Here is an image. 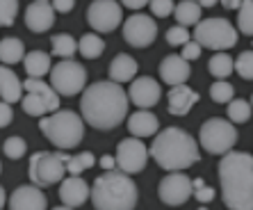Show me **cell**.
I'll use <instances>...</instances> for the list:
<instances>
[{"label": "cell", "instance_id": "cell-1", "mask_svg": "<svg viewBox=\"0 0 253 210\" xmlns=\"http://www.w3.org/2000/svg\"><path fill=\"white\" fill-rule=\"evenodd\" d=\"M130 96L114 80H100L89 85L80 99L83 119L96 130H112L128 114Z\"/></svg>", "mask_w": 253, "mask_h": 210}, {"label": "cell", "instance_id": "cell-2", "mask_svg": "<svg viewBox=\"0 0 253 210\" xmlns=\"http://www.w3.org/2000/svg\"><path fill=\"white\" fill-rule=\"evenodd\" d=\"M221 197L228 210H253V156L228 151L219 160Z\"/></svg>", "mask_w": 253, "mask_h": 210}, {"label": "cell", "instance_id": "cell-3", "mask_svg": "<svg viewBox=\"0 0 253 210\" xmlns=\"http://www.w3.org/2000/svg\"><path fill=\"white\" fill-rule=\"evenodd\" d=\"M151 158L167 171H183L199 162L201 153L196 140L183 128H165L151 144Z\"/></svg>", "mask_w": 253, "mask_h": 210}, {"label": "cell", "instance_id": "cell-4", "mask_svg": "<svg viewBox=\"0 0 253 210\" xmlns=\"http://www.w3.org/2000/svg\"><path fill=\"white\" fill-rule=\"evenodd\" d=\"M91 204H94L96 210H135V181L121 169L100 174L91 185Z\"/></svg>", "mask_w": 253, "mask_h": 210}, {"label": "cell", "instance_id": "cell-5", "mask_svg": "<svg viewBox=\"0 0 253 210\" xmlns=\"http://www.w3.org/2000/svg\"><path fill=\"white\" fill-rule=\"evenodd\" d=\"M39 128H42V133L57 146L59 151L76 149L83 142V135H84L83 119L71 110H57L50 117H43L39 121Z\"/></svg>", "mask_w": 253, "mask_h": 210}, {"label": "cell", "instance_id": "cell-6", "mask_svg": "<svg viewBox=\"0 0 253 210\" xmlns=\"http://www.w3.org/2000/svg\"><path fill=\"white\" fill-rule=\"evenodd\" d=\"M69 160L71 158L66 153H48V151H37L30 158L28 176L32 185L39 187H50L55 183H62L69 174Z\"/></svg>", "mask_w": 253, "mask_h": 210}, {"label": "cell", "instance_id": "cell-7", "mask_svg": "<svg viewBox=\"0 0 253 210\" xmlns=\"http://www.w3.org/2000/svg\"><path fill=\"white\" fill-rule=\"evenodd\" d=\"M199 142L212 156H226L237 144V128L226 119H208L199 130Z\"/></svg>", "mask_w": 253, "mask_h": 210}, {"label": "cell", "instance_id": "cell-8", "mask_svg": "<svg viewBox=\"0 0 253 210\" xmlns=\"http://www.w3.org/2000/svg\"><path fill=\"white\" fill-rule=\"evenodd\" d=\"M194 41L210 51H228L237 44V30L226 18H206L196 25Z\"/></svg>", "mask_w": 253, "mask_h": 210}, {"label": "cell", "instance_id": "cell-9", "mask_svg": "<svg viewBox=\"0 0 253 210\" xmlns=\"http://www.w3.org/2000/svg\"><path fill=\"white\" fill-rule=\"evenodd\" d=\"M28 96H23V110L30 117H43L46 112L59 110V94L53 85H46L42 78H28L23 82Z\"/></svg>", "mask_w": 253, "mask_h": 210}, {"label": "cell", "instance_id": "cell-10", "mask_svg": "<svg viewBox=\"0 0 253 210\" xmlns=\"http://www.w3.org/2000/svg\"><path fill=\"white\" fill-rule=\"evenodd\" d=\"M50 85L59 96H76L87 85V69H83V64L73 59H62L50 71Z\"/></svg>", "mask_w": 253, "mask_h": 210}, {"label": "cell", "instance_id": "cell-11", "mask_svg": "<svg viewBox=\"0 0 253 210\" xmlns=\"http://www.w3.org/2000/svg\"><path fill=\"white\" fill-rule=\"evenodd\" d=\"M158 194L160 201H165L167 206H183L194 194V181L185 176L183 171H171L169 176L160 181Z\"/></svg>", "mask_w": 253, "mask_h": 210}, {"label": "cell", "instance_id": "cell-12", "mask_svg": "<svg viewBox=\"0 0 253 210\" xmlns=\"http://www.w3.org/2000/svg\"><path fill=\"white\" fill-rule=\"evenodd\" d=\"M151 156L144 142L137 140V137H128V140H121L117 146V167L126 174H137L146 167V160Z\"/></svg>", "mask_w": 253, "mask_h": 210}, {"label": "cell", "instance_id": "cell-13", "mask_svg": "<svg viewBox=\"0 0 253 210\" xmlns=\"http://www.w3.org/2000/svg\"><path fill=\"white\" fill-rule=\"evenodd\" d=\"M87 23L96 32H112L121 25V5L117 0H94L87 9Z\"/></svg>", "mask_w": 253, "mask_h": 210}, {"label": "cell", "instance_id": "cell-14", "mask_svg": "<svg viewBox=\"0 0 253 210\" xmlns=\"http://www.w3.org/2000/svg\"><path fill=\"white\" fill-rule=\"evenodd\" d=\"M158 37V25H155L153 16L146 14H132L130 18H126L124 23V39L130 46L135 48H146L151 46Z\"/></svg>", "mask_w": 253, "mask_h": 210}, {"label": "cell", "instance_id": "cell-15", "mask_svg": "<svg viewBox=\"0 0 253 210\" xmlns=\"http://www.w3.org/2000/svg\"><path fill=\"white\" fill-rule=\"evenodd\" d=\"M128 96H130V103L137 105L139 110H148V107H153L160 101L162 89H160L155 78L141 76V78L132 80V85H130V89H128Z\"/></svg>", "mask_w": 253, "mask_h": 210}, {"label": "cell", "instance_id": "cell-16", "mask_svg": "<svg viewBox=\"0 0 253 210\" xmlns=\"http://www.w3.org/2000/svg\"><path fill=\"white\" fill-rule=\"evenodd\" d=\"M25 25L32 32H48L55 25V7L50 0H32L25 9Z\"/></svg>", "mask_w": 253, "mask_h": 210}, {"label": "cell", "instance_id": "cell-17", "mask_svg": "<svg viewBox=\"0 0 253 210\" xmlns=\"http://www.w3.org/2000/svg\"><path fill=\"white\" fill-rule=\"evenodd\" d=\"M48 201L39 185H21L9 197V210H46Z\"/></svg>", "mask_w": 253, "mask_h": 210}, {"label": "cell", "instance_id": "cell-18", "mask_svg": "<svg viewBox=\"0 0 253 210\" xmlns=\"http://www.w3.org/2000/svg\"><path fill=\"white\" fill-rule=\"evenodd\" d=\"M59 199H62V204L69 206V208H78V206H83L87 199H91V187H89L80 176L69 174L64 181L59 183Z\"/></svg>", "mask_w": 253, "mask_h": 210}, {"label": "cell", "instance_id": "cell-19", "mask_svg": "<svg viewBox=\"0 0 253 210\" xmlns=\"http://www.w3.org/2000/svg\"><path fill=\"white\" fill-rule=\"evenodd\" d=\"M189 73H192V69H189L187 59H185L183 55H169V57H165L160 62V78H162L167 85H171V87L185 85Z\"/></svg>", "mask_w": 253, "mask_h": 210}, {"label": "cell", "instance_id": "cell-20", "mask_svg": "<svg viewBox=\"0 0 253 210\" xmlns=\"http://www.w3.org/2000/svg\"><path fill=\"white\" fill-rule=\"evenodd\" d=\"M196 103H199V94H196L192 87H187V85H176V87H171L169 114H173V117H185V114H189V110H192Z\"/></svg>", "mask_w": 253, "mask_h": 210}, {"label": "cell", "instance_id": "cell-21", "mask_svg": "<svg viewBox=\"0 0 253 210\" xmlns=\"http://www.w3.org/2000/svg\"><path fill=\"white\" fill-rule=\"evenodd\" d=\"M158 128H160L158 117L148 110H137L135 114L128 117V130L135 137H151V135L158 133Z\"/></svg>", "mask_w": 253, "mask_h": 210}, {"label": "cell", "instance_id": "cell-22", "mask_svg": "<svg viewBox=\"0 0 253 210\" xmlns=\"http://www.w3.org/2000/svg\"><path fill=\"white\" fill-rule=\"evenodd\" d=\"M23 82L18 80V76L12 69L2 66L0 69V96L5 103H16V101H23Z\"/></svg>", "mask_w": 253, "mask_h": 210}, {"label": "cell", "instance_id": "cell-23", "mask_svg": "<svg viewBox=\"0 0 253 210\" xmlns=\"http://www.w3.org/2000/svg\"><path fill=\"white\" fill-rule=\"evenodd\" d=\"M135 76H137V62L130 55L121 52V55H117L112 59V64H110V80L121 85V82L132 80Z\"/></svg>", "mask_w": 253, "mask_h": 210}, {"label": "cell", "instance_id": "cell-24", "mask_svg": "<svg viewBox=\"0 0 253 210\" xmlns=\"http://www.w3.org/2000/svg\"><path fill=\"white\" fill-rule=\"evenodd\" d=\"M23 66L28 71V78H43L53 71L50 66V55L43 51H30L23 59Z\"/></svg>", "mask_w": 253, "mask_h": 210}, {"label": "cell", "instance_id": "cell-25", "mask_svg": "<svg viewBox=\"0 0 253 210\" xmlns=\"http://www.w3.org/2000/svg\"><path fill=\"white\" fill-rule=\"evenodd\" d=\"M201 9H203V7H201L199 2H194V0H180L176 5V9H173V16H176L178 25L189 28V25L201 23Z\"/></svg>", "mask_w": 253, "mask_h": 210}, {"label": "cell", "instance_id": "cell-26", "mask_svg": "<svg viewBox=\"0 0 253 210\" xmlns=\"http://www.w3.org/2000/svg\"><path fill=\"white\" fill-rule=\"evenodd\" d=\"M0 59L2 64H16V62H23L25 59V46L23 41L16 39V37H5L2 44H0Z\"/></svg>", "mask_w": 253, "mask_h": 210}, {"label": "cell", "instance_id": "cell-27", "mask_svg": "<svg viewBox=\"0 0 253 210\" xmlns=\"http://www.w3.org/2000/svg\"><path fill=\"white\" fill-rule=\"evenodd\" d=\"M208 69H210V73L217 80H226V78L233 73V69H235V62L230 59L228 52H217V55H212L210 62H208Z\"/></svg>", "mask_w": 253, "mask_h": 210}, {"label": "cell", "instance_id": "cell-28", "mask_svg": "<svg viewBox=\"0 0 253 210\" xmlns=\"http://www.w3.org/2000/svg\"><path fill=\"white\" fill-rule=\"evenodd\" d=\"M78 51H80V55L87 59H96L103 55V51H105V41L100 39L98 35H84L83 39L78 41Z\"/></svg>", "mask_w": 253, "mask_h": 210}, {"label": "cell", "instance_id": "cell-29", "mask_svg": "<svg viewBox=\"0 0 253 210\" xmlns=\"http://www.w3.org/2000/svg\"><path fill=\"white\" fill-rule=\"evenodd\" d=\"M73 52H78V41L71 35H55L53 37V55L71 59Z\"/></svg>", "mask_w": 253, "mask_h": 210}, {"label": "cell", "instance_id": "cell-30", "mask_svg": "<svg viewBox=\"0 0 253 210\" xmlns=\"http://www.w3.org/2000/svg\"><path fill=\"white\" fill-rule=\"evenodd\" d=\"M237 28L242 35H253V0H242L240 9H237Z\"/></svg>", "mask_w": 253, "mask_h": 210}, {"label": "cell", "instance_id": "cell-31", "mask_svg": "<svg viewBox=\"0 0 253 210\" xmlns=\"http://www.w3.org/2000/svg\"><path fill=\"white\" fill-rule=\"evenodd\" d=\"M251 107L253 105H249L247 101L242 99H233L228 103V119L233 123H244L249 121V117H251Z\"/></svg>", "mask_w": 253, "mask_h": 210}, {"label": "cell", "instance_id": "cell-32", "mask_svg": "<svg viewBox=\"0 0 253 210\" xmlns=\"http://www.w3.org/2000/svg\"><path fill=\"white\" fill-rule=\"evenodd\" d=\"M94 164H96V158L91 156L89 151H83V153H78V156H73V158L69 160V174L80 176L84 169L94 167Z\"/></svg>", "mask_w": 253, "mask_h": 210}, {"label": "cell", "instance_id": "cell-33", "mask_svg": "<svg viewBox=\"0 0 253 210\" xmlns=\"http://www.w3.org/2000/svg\"><path fill=\"white\" fill-rule=\"evenodd\" d=\"M210 99L214 101V103H230V101H233V85H228L226 80L212 82Z\"/></svg>", "mask_w": 253, "mask_h": 210}, {"label": "cell", "instance_id": "cell-34", "mask_svg": "<svg viewBox=\"0 0 253 210\" xmlns=\"http://www.w3.org/2000/svg\"><path fill=\"white\" fill-rule=\"evenodd\" d=\"M235 71L244 80H253V51H244L235 59Z\"/></svg>", "mask_w": 253, "mask_h": 210}, {"label": "cell", "instance_id": "cell-35", "mask_svg": "<svg viewBox=\"0 0 253 210\" xmlns=\"http://www.w3.org/2000/svg\"><path fill=\"white\" fill-rule=\"evenodd\" d=\"M16 14L18 0H0V23H2V28H9L16 21Z\"/></svg>", "mask_w": 253, "mask_h": 210}, {"label": "cell", "instance_id": "cell-36", "mask_svg": "<svg viewBox=\"0 0 253 210\" xmlns=\"http://www.w3.org/2000/svg\"><path fill=\"white\" fill-rule=\"evenodd\" d=\"M167 41H169L171 46H185L192 41V32H189L185 25H173V28L167 30Z\"/></svg>", "mask_w": 253, "mask_h": 210}, {"label": "cell", "instance_id": "cell-37", "mask_svg": "<svg viewBox=\"0 0 253 210\" xmlns=\"http://www.w3.org/2000/svg\"><path fill=\"white\" fill-rule=\"evenodd\" d=\"M25 151H28V144H25L23 137H7L5 140V156L9 158V160L23 158Z\"/></svg>", "mask_w": 253, "mask_h": 210}, {"label": "cell", "instance_id": "cell-38", "mask_svg": "<svg viewBox=\"0 0 253 210\" xmlns=\"http://www.w3.org/2000/svg\"><path fill=\"white\" fill-rule=\"evenodd\" d=\"M173 9H176V2H173V0H151V12L158 18L173 16Z\"/></svg>", "mask_w": 253, "mask_h": 210}, {"label": "cell", "instance_id": "cell-39", "mask_svg": "<svg viewBox=\"0 0 253 210\" xmlns=\"http://www.w3.org/2000/svg\"><path fill=\"white\" fill-rule=\"evenodd\" d=\"M194 197H196V201H201V204H208V201L214 199V190L208 187L201 178H196L194 181Z\"/></svg>", "mask_w": 253, "mask_h": 210}, {"label": "cell", "instance_id": "cell-40", "mask_svg": "<svg viewBox=\"0 0 253 210\" xmlns=\"http://www.w3.org/2000/svg\"><path fill=\"white\" fill-rule=\"evenodd\" d=\"M201 48L203 46H201L199 41H189V44H185L183 46V57L187 59V62L189 59H199L201 57Z\"/></svg>", "mask_w": 253, "mask_h": 210}, {"label": "cell", "instance_id": "cell-41", "mask_svg": "<svg viewBox=\"0 0 253 210\" xmlns=\"http://www.w3.org/2000/svg\"><path fill=\"white\" fill-rule=\"evenodd\" d=\"M0 121H2V123H0L2 128L12 123V105L5 103V101H2V105H0Z\"/></svg>", "mask_w": 253, "mask_h": 210}, {"label": "cell", "instance_id": "cell-42", "mask_svg": "<svg viewBox=\"0 0 253 210\" xmlns=\"http://www.w3.org/2000/svg\"><path fill=\"white\" fill-rule=\"evenodd\" d=\"M53 7H55V12L66 14L76 7V0H53Z\"/></svg>", "mask_w": 253, "mask_h": 210}, {"label": "cell", "instance_id": "cell-43", "mask_svg": "<svg viewBox=\"0 0 253 210\" xmlns=\"http://www.w3.org/2000/svg\"><path fill=\"white\" fill-rule=\"evenodd\" d=\"M98 162H100V167H103L105 171L117 169V158H112V156H103V158L98 160Z\"/></svg>", "mask_w": 253, "mask_h": 210}, {"label": "cell", "instance_id": "cell-44", "mask_svg": "<svg viewBox=\"0 0 253 210\" xmlns=\"http://www.w3.org/2000/svg\"><path fill=\"white\" fill-rule=\"evenodd\" d=\"M124 2V7H128V9H141V7L151 5V0H121Z\"/></svg>", "mask_w": 253, "mask_h": 210}, {"label": "cell", "instance_id": "cell-45", "mask_svg": "<svg viewBox=\"0 0 253 210\" xmlns=\"http://www.w3.org/2000/svg\"><path fill=\"white\" fill-rule=\"evenodd\" d=\"M221 5H224L226 9H240L242 0H221Z\"/></svg>", "mask_w": 253, "mask_h": 210}, {"label": "cell", "instance_id": "cell-46", "mask_svg": "<svg viewBox=\"0 0 253 210\" xmlns=\"http://www.w3.org/2000/svg\"><path fill=\"white\" fill-rule=\"evenodd\" d=\"M194 2H199L201 7H214L219 0H194Z\"/></svg>", "mask_w": 253, "mask_h": 210}, {"label": "cell", "instance_id": "cell-47", "mask_svg": "<svg viewBox=\"0 0 253 210\" xmlns=\"http://www.w3.org/2000/svg\"><path fill=\"white\" fill-rule=\"evenodd\" d=\"M53 210H73V208H69V206H59V208H53Z\"/></svg>", "mask_w": 253, "mask_h": 210}, {"label": "cell", "instance_id": "cell-48", "mask_svg": "<svg viewBox=\"0 0 253 210\" xmlns=\"http://www.w3.org/2000/svg\"><path fill=\"white\" fill-rule=\"evenodd\" d=\"M199 210H208V208H199Z\"/></svg>", "mask_w": 253, "mask_h": 210}, {"label": "cell", "instance_id": "cell-49", "mask_svg": "<svg viewBox=\"0 0 253 210\" xmlns=\"http://www.w3.org/2000/svg\"><path fill=\"white\" fill-rule=\"evenodd\" d=\"M251 105H253V96H251Z\"/></svg>", "mask_w": 253, "mask_h": 210}]
</instances>
